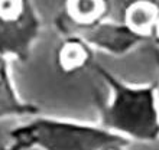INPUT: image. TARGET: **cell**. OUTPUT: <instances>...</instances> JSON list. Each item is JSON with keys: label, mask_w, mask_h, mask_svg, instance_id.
Returning <instances> with one entry per match:
<instances>
[{"label": "cell", "mask_w": 159, "mask_h": 150, "mask_svg": "<svg viewBox=\"0 0 159 150\" xmlns=\"http://www.w3.org/2000/svg\"><path fill=\"white\" fill-rule=\"evenodd\" d=\"M158 3H159V0H158ZM151 41L155 43V49L159 51V16H158V20H156L155 28H153V32H152Z\"/></svg>", "instance_id": "cell-9"}, {"label": "cell", "mask_w": 159, "mask_h": 150, "mask_svg": "<svg viewBox=\"0 0 159 150\" xmlns=\"http://www.w3.org/2000/svg\"><path fill=\"white\" fill-rule=\"evenodd\" d=\"M55 51V64L64 75H75L94 65L96 51L77 33H62Z\"/></svg>", "instance_id": "cell-6"}, {"label": "cell", "mask_w": 159, "mask_h": 150, "mask_svg": "<svg viewBox=\"0 0 159 150\" xmlns=\"http://www.w3.org/2000/svg\"><path fill=\"white\" fill-rule=\"evenodd\" d=\"M41 114V107L23 100L10 71V59L0 56V120L7 118H32Z\"/></svg>", "instance_id": "cell-7"}, {"label": "cell", "mask_w": 159, "mask_h": 150, "mask_svg": "<svg viewBox=\"0 0 159 150\" xmlns=\"http://www.w3.org/2000/svg\"><path fill=\"white\" fill-rule=\"evenodd\" d=\"M111 0H64L57 28L61 33L88 29L109 19Z\"/></svg>", "instance_id": "cell-5"}, {"label": "cell", "mask_w": 159, "mask_h": 150, "mask_svg": "<svg viewBox=\"0 0 159 150\" xmlns=\"http://www.w3.org/2000/svg\"><path fill=\"white\" fill-rule=\"evenodd\" d=\"M153 61H155L156 69H158V74H159V51H156V49H153ZM158 84H159V81H158Z\"/></svg>", "instance_id": "cell-10"}, {"label": "cell", "mask_w": 159, "mask_h": 150, "mask_svg": "<svg viewBox=\"0 0 159 150\" xmlns=\"http://www.w3.org/2000/svg\"><path fill=\"white\" fill-rule=\"evenodd\" d=\"M126 147L127 146H125V144H114V146H110L104 150H126Z\"/></svg>", "instance_id": "cell-11"}, {"label": "cell", "mask_w": 159, "mask_h": 150, "mask_svg": "<svg viewBox=\"0 0 159 150\" xmlns=\"http://www.w3.org/2000/svg\"><path fill=\"white\" fill-rule=\"evenodd\" d=\"M41 29L34 0H0V56L26 62Z\"/></svg>", "instance_id": "cell-3"}, {"label": "cell", "mask_w": 159, "mask_h": 150, "mask_svg": "<svg viewBox=\"0 0 159 150\" xmlns=\"http://www.w3.org/2000/svg\"><path fill=\"white\" fill-rule=\"evenodd\" d=\"M0 150H6V147H4V146H3V147H0Z\"/></svg>", "instance_id": "cell-12"}, {"label": "cell", "mask_w": 159, "mask_h": 150, "mask_svg": "<svg viewBox=\"0 0 159 150\" xmlns=\"http://www.w3.org/2000/svg\"><path fill=\"white\" fill-rule=\"evenodd\" d=\"M72 33L80 35L94 51L111 56H125L146 42L132 32L123 22H111L109 19L93 28Z\"/></svg>", "instance_id": "cell-4"}, {"label": "cell", "mask_w": 159, "mask_h": 150, "mask_svg": "<svg viewBox=\"0 0 159 150\" xmlns=\"http://www.w3.org/2000/svg\"><path fill=\"white\" fill-rule=\"evenodd\" d=\"M114 144L130 143L98 123L62 118L32 117L9 131L6 150H104Z\"/></svg>", "instance_id": "cell-2"}, {"label": "cell", "mask_w": 159, "mask_h": 150, "mask_svg": "<svg viewBox=\"0 0 159 150\" xmlns=\"http://www.w3.org/2000/svg\"><path fill=\"white\" fill-rule=\"evenodd\" d=\"M109 88V98L97 103L98 124L126 142H159V84H130L107 68H91Z\"/></svg>", "instance_id": "cell-1"}, {"label": "cell", "mask_w": 159, "mask_h": 150, "mask_svg": "<svg viewBox=\"0 0 159 150\" xmlns=\"http://www.w3.org/2000/svg\"><path fill=\"white\" fill-rule=\"evenodd\" d=\"M159 16L158 0H130L123 9L121 22L132 32L149 41Z\"/></svg>", "instance_id": "cell-8"}]
</instances>
